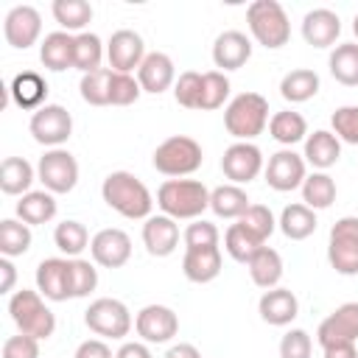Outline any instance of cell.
Wrapping results in <instances>:
<instances>
[{"instance_id": "e575fe53", "label": "cell", "mask_w": 358, "mask_h": 358, "mask_svg": "<svg viewBox=\"0 0 358 358\" xmlns=\"http://www.w3.org/2000/svg\"><path fill=\"white\" fill-rule=\"evenodd\" d=\"M268 134H271L277 143H282V145L291 148L294 143H299V140L308 137V120H305L299 112H294V109L274 112L271 120H268Z\"/></svg>"}, {"instance_id": "db71d44e", "label": "cell", "mask_w": 358, "mask_h": 358, "mask_svg": "<svg viewBox=\"0 0 358 358\" xmlns=\"http://www.w3.org/2000/svg\"><path fill=\"white\" fill-rule=\"evenodd\" d=\"M115 358H154V355H151L145 341H126V344H120Z\"/></svg>"}, {"instance_id": "1f68e13d", "label": "cell", "mask_w": 358, "mask_h": 358, "mask_svg": "<svg viewBox=\"0 0 358 358\" xmlns=\"http://www.w3.org/2000/svg\"><path fill=\"white\" fill-rule=\"evenodd\" d=\"M249 196L241 185H218L215 190H210V210L218 218H241L249 210Z\"/></svg>"}, {"instance_id": "9a60e30c", "label": "cell", "mask_w": 358, "mask_h": 358, "mask_svg": "<svg viewBox=\"0 0 358 358\" xmlns=\"http://www.w3.org/2000/svg\"><path fill=\"white\" fill-rule=\"evenodd\" d=\"M134 330L145 344H165L179 333V316L168 305H145L134 316Z\"/></svg>"}, {"instance_id": "8d00e7d4", "label": "cell", "mask_w": 358, "mask_h": 358, "mask_svg": "<svg viewBox=\"0 0 358 358\" xmlns=\"http://www.w3.org/2000/svg\"><path fill=\"white\" fill-rule=\"evenodd\" d=\"M50 11H53V20L67 34H73V31L84 34V28L92 20V6L87 0H53Z\"/></svg>"}, {"instance_id": "6f0895ef", "label": "cell", "mask_w": 358, "mask_h": 358, "mask_svg": "<svg viewBox=\"0 0 358 358\" xmlns=\"http://www.w3.org/2000/svg\"><path fill=\"white\" fill-rule=\"evenodd\" d=\"M165 358H201V352H199L193 344H173V347L165 352Z\"/></svg>"}, {"instance_id": "52a82bcc", "label": "cell", "mask_w": 358, "mask_h": 358, "mask_svg": "<svg viewBox=\"0 0 358 358\" xmlns=\"http://www.w3.org/2000/svg\"><path fill=\"white\" fill-rule=\"evenodd\" d=\"M327 260L344 277L358 274V218L355 215H344L330 227Z\"/></svg>"}, {"instance_id": "7402d4cb", "label": "cell", "mask_w": 358, "mask_h": 358, "mask_svg": "<svg viewBox=\"0 0 358 358\" xmlns=\"http://www.w3.org/2000/svg\"><path fill=\"white\" fill-rule=\"evenodd\" d=\"M143 243L151 257H168L179 246V224L171 215H151L143 224Z\"/></svg>"}, {"instance_id": "30bf717a", "label": "cell", "mask_w": 358, "mask_h": 358, "mask_svg": "<svg viewBox=\"0 0 358 358\" xmlns=\"http://www.w3.org/2000/svg\"><path fill=\"white\" fill-rule=\"evenodd\" d=\"M31 137L45 148H62L73 134V115L62 103H45L31 115Z\"/></svg>"}, {"instance_id": "816d5d0a", "label": "cell", "mask_w": 358, "mask_h": 358, "mask_svg": "<svg viewBox=\"0 0 358 358\" xmlns=\"http://www.w3.org/2000/svg\"><path fill=\"white\" fill-rule=\"evenodd\" d=\"M0 355L3 358H39V338L25 336V333L8 336L3 341V352Z\"/></svg>"}, {"instance_id": "8992f818", "label": "cell", "mask_w": 358, "mask_h": 358, "mask_svg": "<svg viewBox=\"0 0 358 358\" xmlns=\"http://www.w3.org/2000/svg\"><path fill=\"white\" fill-rule=\"evenodd\" d=\"M154 168L165 176H173V179H182V176H190L201 168L204 162V154H201V145L187 137V134H173L168 140H162L157 148H154V157H151Z\"/></svg>"}, {"instance_id": "484cf974", "label": "cell", "mask_w": 358, "mask_h": 358, "mask_svg": "<svg viewBox=\"0 0 358 358\" xmlns=\"http://www.w3.org/2000/svg\"><path fill=\"white\" fill-rule=\"evenodd\" d=\"M8 95L11 101L20 106V109H42L45 106V98H48V81L36 73V70H22L11 78V87H8Z\"/></svg>"}, {"instance_id": "60d3db41", "label": "cell", "mask_w": 358, "mask_h": 358, "mask_svg": "<svg viewBox=\"0 0 358 358\" xmlns=\"http://www.w3.org/2000/svg\"><path fill=\"white\" fill-rule=\"evenodd\" d=\"M101 59H103L101 36L92 34V31L76 34V70H81L84 76L95 73V70H101Z\"/></svg>"}, {"instance_id": "f6af8a7d", "label": "cell", "mask_w": 358, "mask_h": 358, "mask_svg": "<svg viewBox=\"0 0 358 358\" xmlns=\"http://www.w3.org/2000/svg\"><path fill=\"white\" fill-rule=\"evenodd\" d=\"M70 274H73V299H84L98 288L95 263H90L84 257H70Z\"/></svg>"}, {"instance_id": "f35d334b", "label": "cell", "mask_w": 358, "mask_h": 358, "mask_svg": "<svg viewBox=\"0 0 358 358\" xmlns=\"http://www.w3.org/2000/svg\"><path fill=\"white\" fill-rule=\"evenodd\" d=\"M28 249H31V227L20 218H3L0 221V255L20 257Z\"/></svg>"}, {"instance_id": "f5cc1de1", "label": "cell", "mask_w": 358, "mask_h": 358, "mask_svg": "<svg viewBox=\"0 0 358 358\" xmlns=\"http://www.w3.org/2000/svg\"><path fill=\"white\" fill-rule=\"evenodd\" d=\"M73 358H115V355H112V350H109V344L103 338H87V341H81L76 347Z\"/></svg>"}, {"instance_id": "8fae6325", "label": "cell", "mask_w": 358, "mask_h": 358, "mask_svg": "<svg viewBox=\"0 0 358 358\" xmlns=\"http://www.w3.org/2000/svg\"><path fill=\"white\" fill-rule=\"evenodd\" d=\"M266 171V185L277 193H288L302 187L305 176H308V162L302 154H296L294 148H280L277 154L268 157Z\"/></svg>"}, {"instance_id": "ffe728a7", "label": "cell", "mask_w": 358, "mask_h": 358, "mask_svg": "<svg viewBox=\"0 0 358 358\" xmlns=\"http://www.w3.org/2000/svg\"><path fill=\"white\" fill-rule=\"evenodd\" d=\"M257 313H260V319L266 322V324H271V327H285V324H291L294 319H296V313H299V299H296V294L291 291V288H268V291H263V296H260V302H257Z\"/></svg>"}, {"instance_id": "7bdbcfd3", "label": "cell", "mask_w": 358, "mask_h": 358, "mask_svg": "<svg viewBox=\"0 0 358 358\" xmlns=\"http://www.w3.org/2000/svg\"><path fill=\"white\" fill-rule=\"evenodd\" d=\"M229 78L221 73V70H207L201 73V101H199V109H221L224 101L229 98Z\"/></svg>"}, {"instance_id": "f546056e", "label": "cell", "mask_w": 358, "mask_h": 358, "mask_svg": "<svg viewBox=\"0 0 358 358\" xmlns=\"http://www.w3.org/2000/svg\"><path fill=\"white\" fill-rule=\"evenodd\" d=\"M316 224H319V221H316V210H310V207L302 204V201L282 207L280 221H277L280 232H282L288 241H305V238H310V235L316 232Z\"/></svg>"}, {"instance_id": "7dc6e473", "label": "cell", "mask_w": 358, "mask_h": 358, "mask_svg": "<svg viewBox=\"0 0 358 358\" xmlns=\"http://www.w3.org/2000/svg\"><path fill=\"white\" fill-rule=\"evenodd\" d=\"M173 98L185 109H199V101H201V73L185 70L176 78V84H173Z\"/></svg>"}, {"instance_id": "2e32d148", "label": "cell", "mask_w": 358, "mask_h": 358, "mask_svg": "<svg viewBox=\"0 0 358 358\" xmlns=\"http://www.w3.org/2000/svg\"><path fill=\"white\" fill-rule=\"evenodd\" d=\"M90 255H92V263H98L103 268H120L131 257V238L117 227H106L92 235Z\"/></svg>"}, {"instance_id": "ee69618b", "label": "cell", "mask_w": 358, "mask_h": 358, "mask_svg": "<svg viewBox=\"0 0 358 358\" xmlns=\"http://www.w3.org/2000/svg\"><path fill=\"white\" fill-rule=\"evenodd\" d=\"M238 224L246 229V232H252L260 243H266L268 238H271V232L277 229V221H274V213L266 207V204H249V210L238 218Z\"/></svg>"}, {"instance_id": "603a6c76", "label": "cell", "mask_w": 358, "mask_h": 358, "mask_svg": "<svg viewBox=\"0 0 358 358\" xmlns=\"http://www.w3.org/2000/svg\"><path fill=\"white\" fill-rule=\"evenodd\" d=\"M341 34V20L330 8H313L302 17V39L313 48H333Z\"/></svg>"}, {"instance_id": "f1b7e54d", "label": "cell", "mask_w": 358, "mask_h": 358, "mask_svg": "<svg viewBox=\"0 0 358 358\" xmlns=\"http://www.w3.org/2000/svg\"><path fill=\"white\" fill-rule=\"evenodd\" d=\"M56 196L48 193V190H31L25 196H20L17 201V218L25 221L28 227H39V224H48L56 218Z\"/></svg>"}, {"instance_id": "d6a6232c", "label": "cell", "mask_w": 358, "mask_h": 358, "mask_svg": "<svg viewBox=\"0 0 358 358\" xmlns=\"http://www.w3.org/2000/svg\"><path fill=\"white\" fill-rule=\"evenodd\" d=\"M316 92H319V76H316V70H308V67H296V70L285 73L280 81V95L288 103H305Z\"/></svg>"}, {"instance_id": "74e56055", "label": "cell", "mask_w": 358, "mask_h": 358, "mask_svg": "<svg viewBox=\"0 0 358 358\" xmlns=\"http://www.w3.org/2000/svg\"><path fill=\"white\" fill-rule=\"evenodd\" d=\"M90 241L92 238L87 232V227L81 221H73V218L56 224V229H53V243L67 257H81V252L90 249Z\"/></svg>"}, {"instance_id": "4316f807", "label": "cell", "mask_w": 358, "mask_h": 358, "mask_svg": "<svg viewBox=\"0 0 358 358\" xmlns=\"http://www.w3.org/2000/svg\"><path fill=\"white\" fill-rule=\"evenodd\" d=\"M302 157L316 171H327L341 159V140L327 129H316L313 134L305 137V154Z\"/></svg>"}, {"instance_id": "4fadbf2b", "label": "cell", "mask_w": 358, "mask_h": 358, "mask_svg": "<svg viewBox=\"0 0 358 358\" xmlns=\"http://www.w3.org/2000/svg\"><path fill=\"white\" fill-rule=\"evenodd\" d=\"M36 291H39L48 302L73 299L70 257H45V260L36 266Z\"/></svg>"}, {"instance_id": "ab89813d", "label": "cell", "mask_w": 358, "mask_h": 358, "mask_svg": "<svg viewBox=\"0 0 358 358\" xmlns=\"http://www.w3.org/2000/svg\"><path fill=\"white\" fill-rule=\"evenodd\" d=\"M260 246H266V243H260L252 232H246L238 221L224 232V249H227V255L232 257V260H238V263H249L255 255H257V249Z\"/></svg>"}, {"instance_id": "7c38bea8", "label": "cell", "mask_w": 358, "mask_h": 358, "mask_svg": "<svg viewBox=\"0 0 358 358\" xmlns=\"http://www.w3.org/2000/svg\"><path fill=\"white\" fill-rule=\"evenodd\" d=\"M221 171L229 185H249L263 171V151L255 143H232L221 157Z\"/></svg>"}, {"instance_id": "c3c4849f", "label": "cell", "mask_w": 358, "mask_h": 358, "mask_svg": "<svg viewBox=\"0 0 358 358\" xmlns=\"http://www.w3.org/2000/svg\"><path fill=\"white\" fill-rule=\"evenodd\" d=\"M330 126H333V134L350 145H358V106H338L330 117Z\"/></svg>"}, {"instance_id": "836d02e7", "label": "cell", "mask_w": 358, "mask_h": 358, "mask_svg": "<svg viewBox=\"0 0 358 358\" xmlns=\"http://www.w3.org/2000/svg\"><path fill=\"white\" fill-rule=\"evenodd\" d=\"M330 76L344 87H358V42H341L330 50Z\"/></svg>"}, {"instance_id": "680465c9", "label": "cell", "mask_w": 358, "mask_h": 358, "mask_svg": "<svg viewBox=\"0 0 358 358\" xmlns=\"http://www.w3.org/2000/svg\"><path fill=\"white\" fill-rule=\"evenodd\" d=\"M352 34H355V36H358V14H355V17H352Z\"/></svg>"}, {"instance_id": "d4e9b609", "label": "cell", "mask_w": 358, "mask_h": 358, "mask_svg": "<svg viewBox=\"0 0 358 358\" xmlns=\"http://www.w3.org/2000/svg\"><path fill=\"white\" fill-rule=\"evenodd\" d=\"M182 271L190 282H213L221 274V249L218 246H204V249H185L182 257Z\"/></svg>"}, {"instance_id": "7a4b0ae2", "label": "cell", "mask_w": 358, "mask_h": 358, "mask_svg": "<svg viewBox=\"0 0 358 358\" xmlns=\"http://www.w3.org/2000/svg\"><path fill=\"white\" fill-rule=\"evenodd\" d=\"M157 207L173 221H196L210 207V190L199 179H165L157 190Z\"/></svg>"}, {"instance_id": "5bb4252c", "label": "cell", "mask_w": 358, "mask_h": 358, "mask_svg": "<svg viewBox=\"0 0 358 358\" xmlns=\"http://www.w3.org/2000/svg\"><path fill=\"white\" fill-rule=\"evenodd\" d=\"M316 341L322 350L333 344H355L358 341V302H344L327 319H322L316 330Z\"/></svg>"}, {"instance_id": "cb8c5ba5", "label": "cell", "mask_w": 358, "mask_h": 358, "mask_svg": "<svg viewBox=\"0 0 358 358\" xmlns=\"http://www.w3.org/2000/svg\"><path fill=\"white\" fill-rule=\"evenodd\" d=\"M39 62L53 73L76 67V36L67 34V31L48 34L39 45Z\"/></svg>"}, {"instance_id": "d6986e66", "label": "cell", "mask_w": 358, "mask_h": 358, "mask_svg": "<svg viewBox=\"0 0 358 358\" xmlns=\"http://www.w3.org/2000/svg\"><path fill=\"white\" fill-rule=\"evenodd\" d=\"M252 59V39L243 31H224L213 42V62L221 73L241 70Z\"/></svg>"}, {"instance_id": "e0dca14e", "label": "cell", "mask_w": 358, "mask_h": 358, "mask_svg": "<svg viewBox=\"0 0 358 358\" xmlns=\"http://www.w3.org/2000/svg\"><path fill=\"white\" fill-rule=\"evenodd\" d=\"M145 45H143V36L131 28H120L109 36L106 42V59H109V67L115 73H131L143 64L145 59Z\"/></svg>"}, {"instance_id": "83f0119b", "label": "cell", "mask_w": 358, "mask_h": 358, "mask_svg": "<svg viewBox=\"0 0 358 358\" xmlns=\"http://www.w3.org/2000/svg\"><path fill=\"white\" fill-rule=\"evenodd\" d=\"M36 179V168L25 157H6L0 165V190L6 196H25Z\"/></svg>"}, {"instance_id": "5b68a950", "label": "cell", "mask_w": 358, "mask_h": 358, "mask_svg": "<svg viewBox=\"0 0 358 358\" xmlns=\"http://www.w3.org/2000/svg\"><path fill=\"white\" fill-rule=\"evenodd\" d=\"M246 22H249V31H252L255 42L268 48V50H277V48L288 45V39H291L288 14L277 0H255V3H249Z\"/></svg>"}, {"instance_id": "ba28073f", "label": "cell", "mask_w": 358, "mask_h": 358, "mask_svg": "<svg viewBox=\"0 0 358 358\" xmlns=\"http://www.w3.org/2000/svg\"><path fill=\"white\" fill-rule=\"evenodd\" d=\"M36 179L53 196L70 193L78 185V162L67 148H48L36 162Z\"/></svg>"}, {"instance_id": "ac0fdd59", "label": "cell", "mask_w": 358, "mask_h": 358, "mask_svg": "<svg viewBox=\"0 0 358 358\" xmlns=\"http://www.w3.org/2000/svg\"><path fill=\"white\" fill-rule=\"evenodd\" d=\"M42 34V17L34 6H14L3 20V36L11 48L28 50Z\"/></svg>"}, {"instance_id": "b9f144b4", "label": "cell", "mask_w": 358, "mask_h": 358, "mask_svg": "<svg viewBox=\"0 0 358 358\" xmlns=\"http://www.w3.org/2000/svg\"><path fill=\"white\" fill-rule=\"evenodd\" d=\"M112 67H101L95 73L81 76L78 92L90 106H109V84H112Z\"/></svg>"}, {"instance_id": "6da1fadb", "label": "cell", "mask_w": 358, "mask_h": 358, "mask_svg": "<svg viewBox=\"0 0 358 358\" xmlns=\"http://www.w3.org/2000/svg\"><path fill=\"white\" fill-rule=\"evenodd\" d=\"M101 196L103 201L120 213L123 218H151V210H154V196L151 190L143 185V179H137L134 173L129 171H112L103 185H101Z\"/></svg>"}, {"instance_id": "f907efd6", "label": "cell", "mask_w": 358, "mask_h": 358, "mask_svg": "<svg viewBox=\"0 0 358 358\" xmlns=\"http://www.w3.org/2000/svg\"><path fill=\"white\" fill-rule=\"evenodd\" d=\"M313 352V341L305 330L294 327L280 338V358H310Z\"/></svg>"}, {"instance_id": "9f6ffc18", "label": "cell", "mask_w": 358, "mask_h": 358, "mask_svg": "<svg viewBox=\"0 0 358 358\" xmlns=\"http://www.w3.org/2000/svg\"><path fill=\"white\" fill-rule=\"evenodd\" d=\"M324 358H358V350L355 344H333L324 347Z\"/></svg>"}, {"instance_id": "d590c367", "label": "cell", "mask_w": 358, "mask_h": 358, "mask_svg": "<svg viewBox=\"0 0 358 358\" xmlns=\"http://www.w3.org/2000/svg\"><path fill=\"white\" fill-rule=\"evenodd\" d=\"M336 201V182L327 171H313L302 182V204L310 210H327Z\"/></svg>"}, {"instance_id": "681fc988", "label": "cell", "mask_w": 358, "mask_h": 358, "mask_svg": "<svg viewBox=\"0 0 358 358\" xmlns=\"http://www.w3.org/2000/svg\"><path fill=\"white\" fill-rule=\"evenodd\" d=\"M185 246L187 249H204V246H218V227L204 221V218H196L193 224H187L185 229Z\"/></svg>"}, {"instance_id": "bcb514c9", "label": "cell", "mask_w": 358, "mask_h": 358, "mask_svg": "<svg viewBox=\"0 0 358 358\" xmlns=\"http://www.w3.org/2000/svg\"><path fill=\"white\" fill-rule=\"evenodd\" d=\"M143 87L131 73H112L109 84V106H129L140 98Z\"/></svg>"}, {"instance_id": "3957f363", "label": "cell", "mask_w": 358, "mask_h": 358, "mask_svg": "<svg viewBox=\"0 0 358 358\" xmlns=\"http://www.w3.org/2000/svg\"><path fill=\"white\" fill-rule=\"evenodd\" d=\"M268 101L260 92H241L224 109V126L238 143H252L268 126Z\"/></svg>"}, {"instance_id": "11a10c76", "label": "cell", "mask_w": 358, "mask_h": 358, "mask_svg": "<svg viewBox=\"0 0 358 358\" xmlns=\"http://www.w3.org/2000/svg\"><path fill=\"white\" fill-rule=\"evenodd\" d=\"M0 274H3L0 291H3V294H11V291H14V282H17V268H14L11 257H0Z\"/></svg>"}, {"instance_id": "44dd1931", "label": "cell", "mask_w": 358, "mask_h": 358, "mask_svg": "<svg viewBox=\"0 0 358 358\" xmlns=\"http://www.w3.org/2000/svg\"><path fill=\"white\" fill-rule=\"evenodd\" d=\"M137 81L143 87V92H151V95H159L165 90H171L176 84V67H173V59L162 50H154L143 59V64L137 67Z\"/></svg>"}, {"instance_id": "277c9868", "label": "cell", "mask_w": 358, "mask_h": 358, "mask_svg": "<svg viewBox=\"0 0 358 358\" xmlns=\"http://www.w3.org/2000/svg\"><path fill=\"white\" fill-rule=\"evenodd\" d=\"M8 313H11V322L17 324L20 333L34 336L39 341L50 338L56 330V316L45 305V296L39 291H31V288L14 291L8 296Z\"/></svg>"}, {"instance_id": "9c48e42d", "label": "cell", "mask_w": 358, "mask_h": 358, "mask_svg": "<svg viewBox=\"0 0 358 358\" xmlns=\"http://www.w3.org/2000/svg\"><path fill=\"white\" fill-rule=\"evenodd\" d=\"M84 324L101 338H126L131 330V313L120 299L101 296L84 310Z\"/></svg>"}, {"instance_id": "4dcf8cb0", "label": "cell", "mask_w": 358, "mask_h": 358, "mask_svg": "<svg viewBox=\"0 0 358 358\" xmlns=\"http://www.w3.org/2000/svg\"><path fill=\"white\" fill-rule=\"evenodd\" d=\"M246 266H249V277H252V282L257 288L268 291V288H277L280 280H282V257L271 246H260L257 255Z\"/></svg>"}]
</instances>
